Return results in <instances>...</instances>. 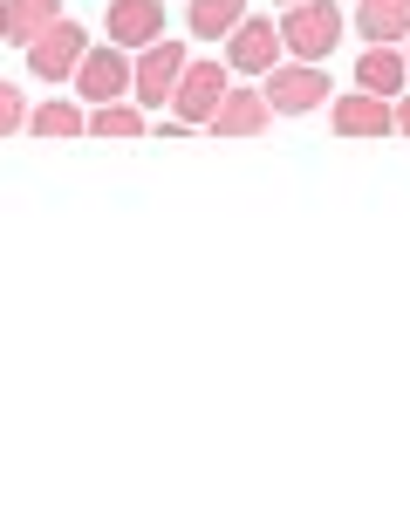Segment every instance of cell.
I'll return each instance as SVG.
<instances>
[{"label":"cell","instance_id":"obj_1","mask_svg":"<svg viewBox=\"0 0 410 512\" xmlns=\"http://www.w3.org/2000/svg\"><path fill=\"white\" fill-rule=\"evenodd\" d=\"M335 41H342V7L335 0H294V7H281V48L294 62H322V55H335Z\"/></svg>","mask_w":410,"mask_h":512},{"label":"cell","instance_id":"obj_2","mask_svg":"<svg viewBox=\"0 0 410 512\" xmlns=\"http://www.w3.org/2000/svg\"><path fill=\"white\" fill-rule=\"evenodd\" d=\"M260 96H267L274 117H308V110L328 103V76H322V62H274L260 76Z\"/></svg>","mask_w":410,"mask_h":512},{"label":"cell","instance_id":"obj_3","mask_svg":"<svg viewBox=\"0 0 410 512\" xmlns=\"http://www.w3.org/2000/svg\"><path fill=\"white\" fill-rule=\"evenodd\" d=\"M185 41L158 35L151 48H137V62H130V96L144 103V110H164L171 103V89H178V76H185Z\"/></svg>","mask_w":410,"mask_h":512},{"label":"cell","instance_id":"obj_4","mask_svg":"<svg viewBox=\"0 0 410 512\" xmlns=\"http://www.w3.org/2000/svg\"><path fill=\"white\" fill-rule=\"evenodd\" d=\"M82 55H89V28H82V21H55L48 35L28 41V69H35L41 82H69Z\"/></svg>","mask_w":410,"mask_h":512},{"label":"cell","instance_id":"obj_5","mask_svg":"<svg viewBox=\"0 0 410 512\" xmlns=\"http://www.w3.org/2000/svg\"><path fill=\"white\" fill-rule=\"evenodd\" d=\"M76 96L82 103H117V96H130V55H123L117 41H103V48H89L76 62Z\"/></svg>","mask_w":410,"mask_h":512},{"label":"cell","instance_id":"obj_6","mask_svg":"<svg viewBox=\"0 0 410 512\" xmlns=\"http://www.w3.org/2000/svg\"><path fill=\"white\" fill-rule=\"evenodd\" d=\"M226 89H233V69L226 62H185V76L171 89V110H178V123H205L219 110Z\"/></svg>","mask_w":410,"mask_h":512},{"label":"cell","instance_id":"obj_7","mask_svg":"<svg viewBox=\"0 0 410 512\" xmlns=\"http://www.w3.org/2000/svg\"><path fill=\"white\" fill-rule=\"evenodd\" d=\"M281 55H287L281 28H274V21H260V14H253V21L240 14V28L226 35V69H233V76H267Z\"/></svg>","mask_w":410,"mask_h":512},{"label":"cell","instance_id":"obj_8","mask_svg":"<svg viewBox=\"0 0 410 512\" xmlns=\"http://www.w3.org/2000/svg\"><path fill=\"white\" fill-rule=\"evenodd\" d=\"M103 28H110L117 48H151L164 35V0H110Z\"/></svg>","mask_w":410,"mask_h":512},{"label":"cell","instance_id":"obj_9","mask_svg":"<svg viewBox=\"0 0 410 512\" xmlns=\"http://www.w3.org/2000/svg\"><path fill=\"white\" fill-rule=\"evenodd\" d=\"M212 137H260L267 123H274V110H267V96L260 89H226L219 96V110H212Z\"/></svg>","mask_w":410,"mask_h":512},{"label":"cell","instance_id":"obj_10","mask_svg":"<svg viewBox=\"0 0 410 512\" xmlns=\"http://www.w3.org/2000/svg\"><path fill=\"white\" fill-rule=\"evenodd\" d=\"M335 130H342V137H390V130H397V110H390V96L356 89V96L335 103Z\"/></svg>","mask_w":410,"mask_h":512},{"label":"cell","instance_id":"obj_11","mask_svg":"<svg viewBox=\"0 0 410 512\" xmlns=\"http://www.w3.org/2000/svg\"><path fill=\"white\" fill-rule=\"evenodd\" d=\"M356 89H369V96H397V89H410V69H404V55H397V41H369L363 48Z\"/></svg>","mask_w":410,"mask_h":512},{"label":"cell","instance_id":"obj_12","mask_svg":"<svg viewBox=\"0 0 410 512\" xmlns=\"http://www.w3.org/2000/svg\"><path fill=\"white\" fill-rule=\"evenodd\" d=\"M356 35L404 41L410 35V0H356Z\"/></svg>","mask_w":410,"mask_h":512},{"label":"cell","instance_id":"obj_13","mask_svg":"<svg viewBox=\"0 0 410 512\" xmlns=\"http://www.w3.org/2000/svg\"><path fill=\"white\" fill-rule=\"evenodd\" d=\"M240 14H246V0H192V7H185V28L199 41H219V35L240 28Z\"/></svg>","mask_w":410,"mask_h":512},{"label":"cell","instance_id":"obj_14","mask_svg":"<svg viewBox=\"0 0 410 512\" xmlns=\"http://www.w3.org/2000/svg\"><path fill=\"white\" fill-rule=\"evenodd\" d=\"M55 21H62L55 0H7V41H21V48H28L35 35H48Z\"/></svg>","mask_w":410,"mask_h":512},{"label":"cell","instance_id":"obj_15","mask_svg":"<svg viewBox=\"0 0 410 512\" xmlns=\"http://www.w3.org/2000/svg\"><path fill=\"white\" fill-rule=\"evenodd\" d=\"M28 130H35V137H48V144H62V137H82V130H89V117H82L76 103H41V110H28Z\"/></svg>","mask_w":410,"mask_h":512},{"label":"cell","instance_id":"obj_16","mask_svg":"<svg viewBox=\"0 0 410 512\" xmlns=\"http://www.w3.org/2000/svg\"><path fill=\"white\" fill-rule=\"evenodd\" d=\"M89 137H123V144H130V137H144V117H137V110H130V103H96V117H89Z\"/></svg>","mask_w":410,"mask_h":512},{"label":"cell","instance_id":"obj_17","mask_svg":"<svg viewBox=\"0 0 410 512\" xmlns=\"http://www.w3.org/2000/svg\"><path fill=\"white\" fill-rule=\"evenodd\" d=\"M28 123V103H21V89L14 82H0V137H14Z\"/></svg>","mask_w":410,"mask_h":512},{"label":"cell","instance_id":"obj_18","mask_svg":"<svg viewBox=\"0 0 410 512\" xmlns=\"http://www.w3.org/2000/svg\"><path fill=\"white\" fill-rule=\"evenodd\" d=\"M397 130H404V137H410V103H404V110H397Z\"/></svg>","mask_w":410,"mask_h":512},{"label":"cell","instance_id":"obj_19","mask_svg":"<svg viewBox=\"0 0 410 512\" xmlns=\"http://www.w3.org/2000/svg\"><path fill=\"white\" fill-rule=\"evenodd\" d=\"M0 41H7V0H0Z\"/></svg>","mask_w":410,"mask_h":512},{"label":"cell","instance_id":"obj_20","mask_svg":"<svg viewBox=\"0 0 410 512\" xmlns=\"http://www.w3.org/2000/svg\"><path fill=\"white\" fill-rule=\"evenodd\" d=\"M404 41H410V35H404ZM404 69H410V48H404Z\"/></svg>","mask_w":410,"mask_h":512},{"label":"cell","instance_id":"obj_21","mask_svg":"<svg viewBox=\"0 0 410 512\" xmlns=\"http://www.w3.org/2000/svg\"><path fill=\"white\" fill-rule=\"evenodd\" d=\"M274 7H294V0H274Z\"/></svg>","mask_w":410,"mask_h":512}]
</instances>
